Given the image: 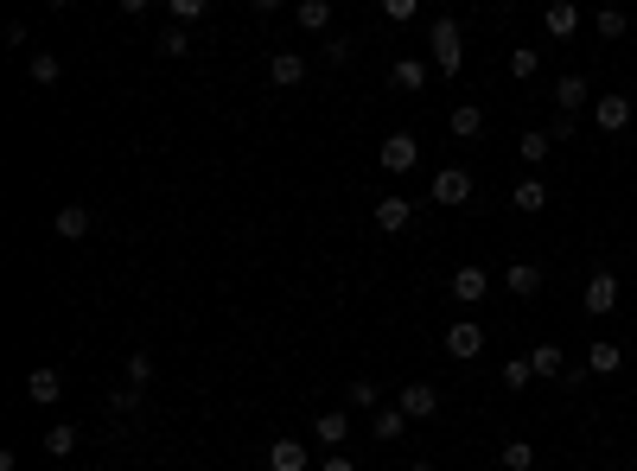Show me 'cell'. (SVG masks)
Returning a JSON list of instances; mask_svg holds the SVG:
<instances>
[{
	"label": "cell",
	"mask_w": 637,
	"mask_h": 471,
	"mask_svg": "<svg viewBox=\"0 0 637 471\" xmlns=\"http://www.w3.org/2000/svg\"><path fill=\"white\" fill-rule=\"evenodd\" d=\"M427 58H434L446 77H459V64H466V51H459V20H434V26H427Z\"/></svg>",
	"instance_id": "obj_1"
},
{
	"label": "cell",
	"mask_w": 637,
	"mask_h": 471,
	"mask_svg": "<svg viewBox=\"0 0 637 471\" xmlns=\"http://www.w3.org/2000/svg\"><path fill=\"white\" fill-rule=\"evenodd\" d=\"M395 408H402L408 421H434V414H440V389H434V382H408V389L395 395Z\"/></svg>",
	"instance_id": "obj_2"
},
{
	"label": "cell",
	"mask_w": 637,
	"mask_h": 471,
	"mask_svg": "<svg viewBox=\"0 0 637 471\" xmlns=\"http://www.w3.org/2000/svg\"><path fill=\"white\" fill-rule=\"evenodd\" d=\"M580 306H587L593 319H606V312H618V274H612V268H599L593 281H587V293H580Z\"/></svg>",
	"instance_id": "obj_3"
},
{
	"label": "cell",
	"mask_w": 637,
	"mask_h": 471,
	"mask_svg": "<svg viewBox=\"0 0 637 471\" xmlns=\"http://www.w3.org/2000/svg\"><path fill=\"white\" fill-rule=\"evenodd\" d=\"M376 166H383V172H415V166H421L415 134H389V141H383V153H376Z\"/></svg>",
	"instance_id": "obj_4"
},
{
	"label": "cell",
	"mask_w": 637,
	"mask_h": 471,
	"mask_svg": "<svg viewBox=\"0 0 637 471\" xmlns=\"http://www.w3.org/2000/svg\"><path fill=\"white\" fill-rule=\"evenodd\" d=\"M472 198V172L466 166H440L434 172V204H466Z\"/></svg>",
	"instance_id": "obj_5"
},
{
	"label": "cell",
	"mask_w": 637,
	"mask_h": 471,
	"mask_svg": "<svg viewBox=\"0 0 637 471\" xmlns=\"http://www.w3.org/2000/svg\"><path fill=\"white\" fill-rule=\"evenodd\" d=\"M485 351V325H472V319H459V325H446V357H478Z\"/></svg>",
	"instance_id": "obj_6"
},
{
	"label": "cell",
	"mask_w": 637,
	"mask_h": 471,
	"mask_svg": "<svg viewBox=\"0 0 637 471\" xmlns=\"http://www.w3.org/2000/svg\"><path fill=\"white\" fill-rule=\"evenodd\" d=\"M485 293H491V274L478 268V261H466V268L453 274V300H459V306H478Z\"/></svg>",
	"instance_id": "obj_7"
},
{
	"label": "cell",
	"mask_w": 637,
	"mask_h": 471,
	"mask_svg": "<svg viewBox=\"0 0 637 471\" xmlns=\"http://www.w3.org/2000/svg\"><path fill=\"white\" fill-rule=\"evenodd\" d=\"M587 102H593V90H587V77H580V71L555 77V109H561V115H580Z\"/></svg>",
	"instance_id": "obj_8"
},
{
	"label": "cell",
	"mask_w": 637,
	"mask_h": 471,
	"mask_svg": "<svg viewBox=\"0 0 637 471\" xmlns=\"http://www.w3.org/2000/svg\"><path fill=\"white\" fill-rule=\"evenodd\" d=\"M593 115H599V134H625L631 128V96H599Z\"/></svg>",
	"instance_id": "obj_9"
},
{
	"label": "cell",
	"mask_w": 637,
	"mask_h": 471,
	"mask_svg": "<svg viewBox=\"0 0 637 471\" xmlns=\"http://www.w3.org/2000/svg\"><path fill=\"white\" fill-rule=\"evenodd\" d=\"M313 433H319V446H344V440H351V408H325L319 414V421H313Z\"/></svg>",
	"instance_id": "obj_10"
},
{
	"label": "cell",
	"mask_w": 637,
	"mask_h": 471,
	"mask_svg": "<svg viewBox=\"0 0 637 471\" xmlns=\"http://www.w3.org/2000/svg\"><path fill=\"white\" fill-rule=\"evenodd\" d=\"M26 395L39 401V408H51V401H64V376L51 370V363H39V370L26 376Z\"/></svg>",
	"instance_id": "obj_11"
},
{
	"label": "cell",
	"mask_w": 637,
	"mask_h": 471,
	"mask_svg": "<svg viewBox=\"0 0 637 471\" xmlns=\"http://www.w3.org/2000/svg\"><path fill=\"white\" fill-rule=\"evenodd\" d=\"M268 77L281 83V90H300V83H306V58H300V51H274V58H268Z\"/></svg>",
	"instance_id": "obj_12"
},
{
	"label": "cell",
	"mask_w": 637,
	"mask_h": 471,
	"mask_svg": "<svg viewBox=\"0 0 637 471\" xmlns=\"http://www.w3.org/2000/svg\"><path fill=\"white\" fill-rule=\"evenodd\" d=\"M90 230H96V211H90V204H64V211H58V236H64V242H83Z\"/></svg>",
	"instance_id": "obj_13"
},
{
	"label": "cell",
	"mask_w": 637,
	"mask_h": 471,
	"mask_svg": "<svg viewBox=\"0 0 637 471\" xmlns=\"http://www.w3.org/2000/svg\"><path fill=\"white\" fill-rule=\"evenodd\" d=\"M504 287H510V300H536V293H542V268H536V261H516V268L504 274Z\"/></svg>",
	"instance_id": "obj_14"
},
{
	"label": "cell",
	"mask_w": 637,
	"mask_h": 471,
	"mask_svg": "<svg viewBox=\"0 0 637 471\" xmlns=\"http://www.w3.org/2000/svg\"><path fill=\"white\" fill-rule=\"evenodd\" d=\"M408 217H415V204H408V198H383V204H376V230H383V236H402Z\"/></svg>",
	"instance_id": "obj_15"
},
{
	"label": "cell",
	"mask_w": 637,
	"mask_h": 471,
	"mask_svg": "<svg viewBox=\"0 0 637 471\" xmlns=\"http://www.w3.org/2000/svg\"><path fill=\"white\" fill-rule=\"evenodd\" d=\"M389 83H395L402 96H421V90H427V64H421V58H395Z\"/></svg>",
	"instance_id": "obj_16"
},
{
	"label": "cell",
	"mask_w": 637,
	"mask_h": 471,
	"mask_svg": "<svg viewBox=\"0 0 637 471\" xmlns=\"http://www.w3.org/2000/svg\"><path fill=\"white\" fill-rule=\"evenodd\" d=\"M587 370H593V376H618V370H625V351L606 344V338H593V344H587Z\"/></svg>",
	"instance_id": "obj_17"
},
{
	"label": "cell",
	"mask_w": 637,
	"mask_h": 471,
	"mask_svg": "<svg viewBox=\"0 0 637 471\" xmlns=\"http://www.w3.org/2000/svg\"><path fill=\"white\" fill-rule=\"evenodd\" d=\"M446 128H453L459 141H478V134H485V109H478V102H459V109L446 115Z\"/></svg>",
	"instance_id": "obj_18"
},
{
	"label": "cell",
	"mask_w": 637,
	"mask_h": 471,
	"mask_svg": "<svg viewBox=\"0 0 637 471\" xmlns=\"http://www.w3.org/2000/svg\"><path fill=\"white\" fill-rule=\"evenodd\" d=\"M313 459H306V446L300 440H274L268 446V471H306Z\"/></svg>",
	"instance_id": "obj_19"
},
{
	"label": "cell",
	"mask_w": 637,
	"mask_h": 471,
	"mask_svg": "<svg viewBox=\"0 0 637 471\" xmlns=\"http://www.w3.org/2000/svg\"><path fill=\"white\" fill-rule=\"evenodd\" d=\"M542 26H548V39H574V32H580V7H567V0H555V7L542 13Z\"/></svg>",
	"instance_id": "obj_20"
},
{
	"label": "cell",
	"mask_w": 637,
	"mask_h": 471,
	"mask_svg": "<svg viewBox=\"0 0 637 471\" xmlns=\"http://www.w3.org/2000/svg\"><path fill=\"white\" fill-rule=\"evenodd\" d=\"M510 204H516L523 217H536V211H548V185H542V179H523V185L510 191Z\"/></svg>",
	"instance_id": "obj_21"
},
{
	"label": "cell",
	"mask_w": 637,
	"mask_h": 471,
	"mask_svg": "<svg viewBox=\"0 0 637 471\" xmlns=\"http://www.w3.org/2000/svg\"><path fill=\"white\" fill-rule=\"evenodd\" d=\"M548 147H555V134H542V128H529V134H523V141H516V160H523V166H542V160H548Z\"/></svg>",
	"instance_id": "obj_22"
},
{
	"label": "cell",
	"mask_w": 637,
	"mask_h": 471,
	"mask_svg": "<svg viewBox=\"0 0 637 471\" xmlns=\"http://www.w3.org/2000/svg\"><path fill=\"white\" fill-rule=\"evenodd\" d=\"M370 433H376V440H402V433H408V414H402V408H376Z\"/></svg>",
	"instance_id": "obj_23"
},
{
	"label": "cell",
	"mask_w": 637,
	"mask_h": 471,
	"mask_svg": "<svg viewBox=\"0 0 637 471\" xmlns=\"http://www.w3.org/2000/svg\"><path fill=\"white\" fill-rule=\"evenodd\" d=\"M497 465H504V471H536V446H529V440H510L504 452H497Z\"/></svg>",
	"instance_id": "obj_24"
},
{
	"label": "cell",
	"mask_w": 637,
	"mask_h": 471,
	"mask_svg": "<svg viewBox=\"0 0 637 471\" xmlns=\"http://www.w3.org/2000/svg\"><path fill=\"white\" fill-rule=\"evenodd\" d=\"M26 77H32V83H39V90H45V83H58V77H64V64H58V58H51V51H32V64H26Z\"/></svg>",
	"instance_id": "obj_25"
},
{
	"label": "cell",
	"mask_w": 637,
	"mask_h": 471,
	"mask_svg": "<svg viewBox=\"0 0 637 471\" xmlns=\"http://www.w3.org/2000/svg\"><path fill=\"white\" fill-rule=\"evenodd\" d=\"M294 20H300L306 32H325V26H332V7H325V0H300V7H294Z\"/></svg>",
	"instance_id": "obj_26"
},
{
	"label": "cell",
	"mask_w": 637,
	"mask_h": 471,
	"mask_svg": "<svg viewBox=\"0 0 637 471\" xmlns=\"http://www.w3.org/2000/svg\"><path fill=\"white\" fill-rule=\"evenodd\" d=\"M45 452H51V459H71V452H77V427H71V421L51 427V433H45Z\"/></svg>",
	"instance_id": "obj_27"
},
{
	"label": "cell",
	"mask_w": 637,
	"mask_h": 471,
	"mask_svg": "<svg viewBox=\"0 0 637 471\" xmlns=\"http://www.w3.org/2000/svg\"><path fill=\"white\" fill-rule=\"evenodd\" d=\"M529 370H536V376H561V344H536V351H529Z\"/></svg>",
	"instance_id": "obj_28"
},
{
	"label": "cell",
	"mask_w": 637,
	"mask_h": 471,
	"mask_svg": "<svg viewBox=\"0 0 637 471\" xmlns=\"http://www.w3.org/2000/svg\"><path fill=\"white\" fill-rule=\"evenodd\" d=\"M536 71H542V51H529V45H523V51H510V77H516V83H529Z\"/></svg>",
	"instance_id": "obj_29"
},
{
	"label": "cell",
	"mask_w": 637,
	"mask_h": 471,
	"mask_svg": "<svg viewBox=\"0 0 637 471\" xmlns=\"http://www.w3.org/2000/svg\"><path fill=\"white\" fill-rule=\"evenodd\" d=\"M185 51H192L185 26H166V32H160V58H185Z\"/></svg>",
	"instance_id": "obj_30"
},
{
	"label": "cell",
	"mask_w": 637,
	"mask_h": 471,
	"mask_svg": "<svg viewBox=\"0 0 637 471\" xmlns=\"http://www.w3.org/2000/svg\"><path fill=\"white\" fill-rule=\"evenodd\" d=\"M599 39H625V13H618V7H599Z\"/></svg>",
	"instance_id": "obj_31"
},
{
	"label": "cell",
	"mask_w": 637,
	"mask_h": 471,
	"mask_svg": "<svg viewBox=\"0 0 637 471\" xmlns=\"http://www.w3.org/2000/svg\"><path fill=\"white\" fill-rule=\"evenodd\" d=\"M529 376H536V370H529V357H510L504 363V389H529Z\"/></svg>",
	"instance_id": "obj_32"
},
{
	"label": "cell",
	"mask_w": 637,
	"mask_h": 471,
	"mask_svg": "<svg viewBox=\"0 0 637 471\" xmlns=\"http://www.w3.org/2000/svg\"><path fill=\"white\" fill-rule=\"evenodd\" d=\"M204 20V0H172V26H198Z\"/></svg>",
	"instance_id": "obj_33"
},
{
	"label": "cell",
	"mask_w": 637,
	"mask_h": 471,
	"mask_svg": "<svg viewBox=\"0 0 637 471\" xmlns=\"http://www.w3.org/2000/svg\"><path fill=\"white\" fill-rule=\"evenodd\" d=\"M153 382V357L141 351V357H128V389H147Z\"/></svg>",
	"instance_id": "obj_34"
},
{
	"label": "cell",
	"mask_w": 637,
	"mask_h": 471,
	"mask_svg": "<svg viewBox=\"0 0 637 471\" xmlns=\"http://www.w3.org/2000/svg\"><path fill=\"white\" fill-rule=\"evenodd\" d=\"M415 0H383V20H395V26H408V20H415Z\"/></svg>",
	"instance_id": "obj_35"
},
{
	"label": "cell",
	"mask_w": 637,
	"mask_h": 471,
	"mask_svg": "<svg viewBox=\"0 0 637 471\" xmlns=\"http://www.w3.org/2000/svg\"><path fill=\"white\" fill-rule=\"evenodd\" d=\"M351 58H357V51H351V39H332V45H325V64H332V71H344Z\"/></svg>",
	"instance_id": "obj_36"
},
{
	"label": "cell",
	"mask_w": 637,
	"mask_h": 471,
	"mask_svg": "<svg viewBox=\"0 0 637 471\" xmlns=\"http://www.w3.org/2000/svg\"><path fill=\"white\" fill-rule=\"evenodd\" d=\"M351 408H376V382H370V376L351 382Z\"/></svg>",
	"instance_id": "obj_37"
},
{
	"label": "cell",
	"mask_w": 637,
	"mask_h": 471,
	"mask_svg": "<svg viewBox=\"0 0 637 471\" xmlns=\"http://www.w3.org/2000/svg\"><path fill=\"white\" fill-rule=\"evenodd\" d=\"M109 408H115V414H134V408H141V389H115Z\"/></svg>",
	"instance_id": "obj_38"
},
{
	"label": "cell",
	"mask_w": 637,
	"mask_h": 471,
	"mask_svg": "<svg viewBox=\"0 0 637 471\" xmlns=\"http://www.w3.org/2000/svg\"><path fill=\"white\" fill-rule=\"evenodd\" d=\"M319 471H357V465H351V459H344V452H332V459H325Z\"/></svg>",
	"instance_id": "obj_39"
},
{
	"label": "cell",
	"mask_w": 637,
	"mask_h": 471,
	"mask_svg": "<svg viewBox=\"0 0 637 471\" xmlns=\"http://www.w3.org/2000/svg\"><path fill=\"white\" fill-rule=\"evenodd\" d=\"M408 471H434V465H408Z\"/></svg>",
	"instance_id": "obj_40"
}]
</instances>
